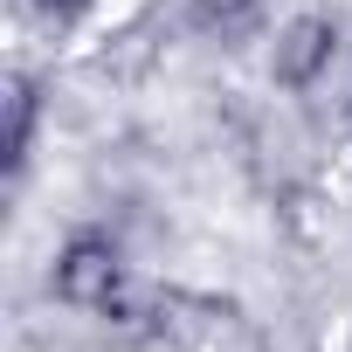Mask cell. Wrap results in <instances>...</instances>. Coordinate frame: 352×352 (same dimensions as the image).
<instances>
[{
  "label": "cell",
  "mask_w": 352,
  "mask_h": 352,
  "mask_svg": "<svg viewBox=\"0 0 352 352\" xmlns=\"http://www.w3.org/2000/svg\"><path fill=\"white\" fill-rule=\"evenodd\" d=\"M331 49H338L331 21H290L283 42H276V83H311L331 63Z\"/></svg>",
  "instance_id": "cell-2"
},
{
  "label": "cell",
  "mask_w": 352,
  "mask_h": 352,
  "mask_svg": "<svg viewBox=\"0 0 352 352\" xmlns=\"http://www.w3.org/2000/svg\"><path fill=\"white\" fill-rule=\"evenodd\" d=\"M35 8H42V14H63V21H69V14H83V8H90V0H35Z\"/></svg>",
  "instance_id": "cell-3"
},
{
  "label": "cell",
  "mask_w": 352,
  "mask_h": 352,
  "mask_svg": "<svg viewBox=\"0 0 352 352\" xmlns=\"http://www.w3.org/2000/svg\"><path fill=\"white\" fill-rule=\"evenodd\" d=\"M56 297L69 311H90V318H111L118 297H124V263L104 235H76L63 256H56Z\"/></svg>",
  "instance_id": "cell-1"
}]
</instances>
